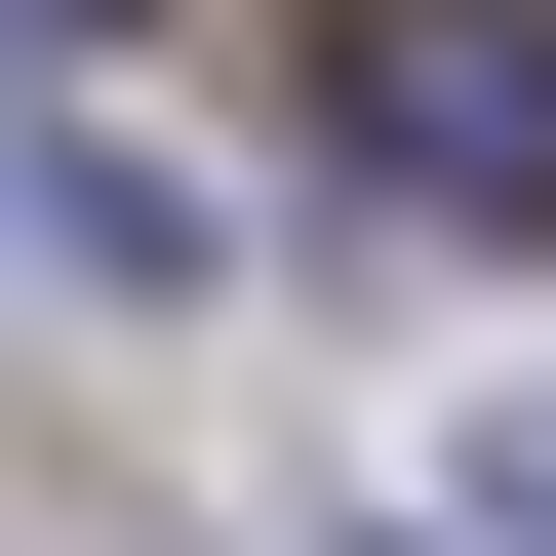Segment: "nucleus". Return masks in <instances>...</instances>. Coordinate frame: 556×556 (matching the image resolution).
Segmentation results:
<instances>
[{"instance_id":"f257e3e1","label":"nucleus","mask_w":556,"mask_h":556,"mask_svg":"<svg viewBox=\"0 0 556 556\" xmlns=\"http://www.w3.org/2000/svg\"><path fill=\"white\" fill-rule=\"evenodd\" d=\"M318 119L438 239H556V0H318Z\"/></svg>"},{"instance_id":"f03ea898","label":"nucleus","mask_w":556,"mask_h":556,"mask_svg":"<svg viewBox=\"0 0 556 556\" xmlns=\"http://www.w3.org/2000/svg\"><path fill=\"white\" fill-rule=\"evenodd\" d=\"M0 40H119V0H0Z\"/></svg>"}]
</instances>
